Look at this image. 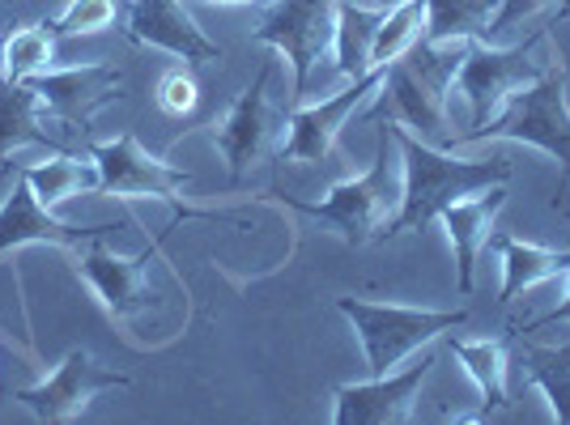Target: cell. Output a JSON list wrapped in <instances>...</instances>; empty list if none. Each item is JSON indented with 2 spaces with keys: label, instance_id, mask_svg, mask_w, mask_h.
<instances>
[{
  "label": "cell",
  "instance_id": "cell-22",
  "mask_svg": "<svg viewBox=\"0 0 570 425\" xmlns=\"http://www.w3.org/2000/svg\"><path fill=\"white\" fill-rule=\"evenodd\" d=\"M383 13L380 9H362L354 0H336V72L341 77H366L371 72V48L380 34Z\"/></svg>",
  "mask_w": 570,
  "mask_h": 425
},
{
  "label": "cell",
  "instance_id": "cell-26",
  "mask_svg": "<svg viewBox=\"0 0 570 425\" xmlns=\"http://www.w3.org/2000/svg\"><path fill=\"white\" fill-rule=\"evenodd\" d=\"M422 26H426V0H401L396 9H387L380 34H375V48H371V69L396 65L404 51L422 39Z\"/></svg>",
  "mask_w": 570,
  "mask_h": 425
},
{
  "label": "cell",
  "instance_id": "cell-16",
  "mask_svg": "<svg viewBox=\"0 0 570 425\" xmlns=\"http://www.w3.org/2000/svg\"><path fill=\"white\" fill-rule=\"evenodd\" d=\"M268 81H273V60H264L261 72H256V81L238 95L235 111L226 116V123L214 128L217 149H222L226 162H230V184L243 179V170L261 158L268 137H273V119L277 116L268 111Z\"/></svg>",
  "mask_w": 570,
  "mask_h": 425
},
{
  "label": "cell",
  "instance_id": "cell-34",
  "mask_svg": "<svg viewBox=\"0 0 570 425\" xmlns=\"http://www.w3.org/2000/svg\"><path fill=\"white\" fill-rule=\"evenodd\" d=\"M9 4H18V0H9Z\"/></svg>",
  "mask_w": 570,
  "mask_h": 425
},
{
  "label": "cell",
  "instance_id": "cell-10",
  "mask_svg": "<svg viewBox=\"0 0 570 425\" xmlns=\"http://www.w3.org/2000/svg\"><path fill=\"white\" fill-rule=\"evenodd\" d=\"M158 251H163V238H154L141 256L119 260V256L107 251V238H95V243H86V247L72 251V256H77V277L90 281L102 310H107L111 319H119V324H128V319H132L137 310L149 307V298H154V294H145V268H149V260H154Z\"/></svg>",
  "mask_w": 570,
  "mask_h": 425
},
{
  "label": "cell",
  "instance_id": "cell-18",
  "mask_svg": "<svg viewBox=\"0 0 570 425\" xmlns=\"http://www.w3.org/2000/svg\"><path fill=\"white\" fill-rule=\"evenodd\" d=\"M490 247L502 256V307H511L523 289L570 273V251H549V247H532V243H520V238L507 235H490Z\"/></svg>",
  "mask_w": 570,
  "mask_h": 425
},
{
  "label": "cell",
  "instance_id": "cell-3",
  "mask_svg": "<svg viewBox=\"0 0 570 425\" xmlns=\"http://www.w3.org/2000/svg\"><path fill=\"white\" fill-rule=\"evenodd\" d=\"M401 191L404 184L396 179V137H392V128H383L380 145H375V162H371L366 175L336 184L328 191V200H315V205L311 200H294V196H282V200L289 209L307 212V217L333 221L350 247H362V243L380 238L392 205H401Z\"/></svg>",
  "mask_w": 570,
  "mask_h": 425
},
{
  "label": "cell",
  "instance_id": "cell-8",
  "mask_svg": "<svg viewBox=\"0 0 570 425\" xmlns=\"http://www.w3.org/2000/svg\"><path fill=\"white\" fill-rule=\"evenodd\" d=\"M90 158L98 166V191H111V196H163L175 205V191L191 184V170L149 158L132 132L90 145Z\"/></svg>",
  "mask_w": 570,
  "mask_h": 425
},
{
  "label": "cell",
  "instance_id": "cell-33",
  "mask_svg": "<svg viewBox=\"0 0 570 425\" xmlns=\"http://www.w3.org/2000/svg\"><path fill=\"white\" fill-rule=\"evenodd\" d=\"M4 170H9V166H0V175H4Z\"/></svg>",
  "mask_w": 570,
  "mask_h": 425
},
{
  "label": "cell",
  "instance_id": "cell-11",
  "mask_svg": "<svg viewBox=\"0 0 570 425\" xmlns=\"http://www.w3.org/2000/svg\"><path fill=\"white\" fill-rule=\"evenodd\" d=\"M124 34L137 48H163L188 65H214L222 60V48L191 22V13L179 0H128Z\"/></svg>",
  "mask_w": 570,
  "mask_h": 425
},
{
  "label": "cell",
  "instance_id": "cell-24",
  "mask_svg": "<svg viewBox=\"0 0 570 425\" xmlns=\"http://www.w3.org/2000/svg\"><path fill=\"white\" fill-rule=\"evenodd\" d=\"M26 175V184L35 188V196L43 200V205H60V200H69L77 191H98V166L95 158L90 162H81V158H69V154H60V158H51V162H39V166H18Z\"/></svg>",
  "mask_w": 570,
  "mask_h": 425
},
{
  "label": "cell",
  "instance_id": "cell-32",
  "mask_svg": "<svg viewBox=\"0 0 570 425\" xmlns=\"http://www.w3.org/2000/svg\"><path fill=\"white\" fill-rule=\"evenodd\" d=\"M205 4H256V0H205Z\"/></svg>",
  "mask_w": 570,
  "mask_h": 425
},
{
  "label": "cell",
  "instance_id": "cell-4",
  "mask_svg": "<svg viewBox=\"0 0 570 425\" xmlns=\"http://www.w3.org/2000/svg\"><path fill=\"white\" fill-rule=\"evenodd\" d=\"M336 310L354 324L357 340L366 349L371 378L392 375V366L409 357L417 345H426L443 332L460 328L469 310H422V307H392V303H366V298H336Z\"/></svg>",
  "mask_w": 570,
  "mask_h": 425
},
{
  "label": "cell",
  "instance_id": "cell-1",
  "mask_svg": "<svg viewBox=\"0 0 570 425\" xmlns=\"http://www.w3.org/2000/svg\"><path fill=\"white\" fill-rule=\"evenodd\" d=\"M387 128H392L396 149H401L404 158V191L401 209H396V217L383 221L380 238H396L404 230H426L448 205L511 179V166L502 162V158H494V162H469V158H452L448 149L426 145L417 132H409L396 119H387Z\"/></svg>",
  "mask_w": 570,
  "mask_h": 425
},
{
  "label": "cell",
  "instance_id": "cell-7",
  "mask_svg": "<svg viewBox=\"0 0 570 425\" xmlns=\"http://www.w3.org/2000/svg\"><path fill=\"white\" fill-rule=\"evenodd\" d=\"M128 383H132V378L124 375V370L102 366V362H98L95 354H86V349H72L39 387L18 392V401H22L39 422L65 425V422H77L98 392H116V387H128Z\"/></svg>",
  "mask_w": 570,
  "mask_h": 425
},
{
  "label": "cell",
  "instance_id": "cell-25",
  "mask_svg": "<svg viewBox=\"0 0 570 425\" xmlns=\"http://www.w3.org/2000/svg\"><path fill=\"white\" fill-rule=\"evenodd\" d=\"M469 43L473 39H455V43H426V39H417L413 48L404 51V65H409V72L426 86L430 95L443 102V98L452 95L455 72H460L464 56H469Z\"/></svg>",
  "mask_w": 570,
  "mask_h": 425
},
{
  "label": "cell",
  "instance_id": "cell-5",
  "mask_svg": "<svg viewBox=\"0 0 570 425\" xmlns=\"http://www.w3.org/2000/svg\"><path fill=\"white\" fill-rule=\"evenodd\" d=\"M549 26H537V30H532L523 43H515V48H494V43H481V39L469 43V56H464V65L455 72L452 90L469 98V107H473V128H481L490 116H499V107L507 98L515 95V90H523V86H532V81L546 72L532 60V51L549 39Z\"/></svg>",
  "mask_w": 570,
  "mask_h": 425
},
{
  "label": "cell",
  "instance_id": "cell-9",
  "mask_svg": "<svg viewBox=\"0 0 570 425\" xmlns=\"http://www.w3.org/2000/svg\"><path fill=\"white\" fill-rule=\"evenodd\" d=\"M434 370V354H426L417 366H409L404 375H383L371 383H341L333 392L336 425H404L413 417V401L422 392V383Z\"/></svg>",
  "mask_w": 570,
  "mask_h": 425
},
{
  "label": "cell",
  "instance_id": "cell-13",
  "mask_svg": "<svg viewBox=\"0 0 570 425\" xmlns=\"http://www.w3.org/2000/svg\"><path fill=\"white\" fill-rule=\"evenodd\" d=\"M116 226H69V221H56L48 212V205L35 196V188L26 184V175H13V191L0 209V256L9 247H26V243H51V247H65V251H81L86 243L107 238Z\"/></svg>",
  "mask_w": 570,
  "mask_h": 425
},
{
  "label": "cell",
  "instance_id": "cell-17",
  "mask_svg": "<svg viewBox=\"0 0 570 425\" xmlns=\"http://www.w3.org/2000/svg\"><path fill=\"white\" fill-rule=\"evenodd\" d=\"M507 205V191L502 184L476 191V196H464L448 209L439 212V221L448 226L455 247V268H460V294H473V268H476V251L490 243V230H494V217Z\"/></svg>",
  "mask_w": 570,
  "mask_h": 425
},
{
  "label": "cell",
  "instance_id": "cell-14",
  "mask_svg": "<svg viewBox=\"0 0 570 425\" xmlns=\"http://www.w3.org/2000/svg\"><path fill=\"white\" fill-rule=\"evenodd\" d=\"M26 86L39 95L43 111L56 119H65L72 128H86L102 102L124 98V72H116L111 65H81V69L65 72H35L26 77Z\"/></svg>",
  "mask_w": 570,
  "mask_h": 425
},
{
  "label": "cell",
  "instance_id": "cell-31",
  "mask_svg": "<svg viewBox=\"0 0 570 425\" xmlns=\"http://www.w3.org/2000/svg\"><path fill=\"white\" fill-rule=\"evenodd\" d=\"M558 319H570V294H567V303H562V307H553L549 315H541L537 324H528V328H515V332H541V328H549V324H558Z\"/></svg>",
  "mask_w": 570,
  "mask_h": 425
},
{
  "label": "cell",
  "instance_id": "cell-23",
  "mask_svg": "<svg viewBox=\"0 0 570 425\" xmlns=\"http://www.w3.org/2000/svg\"><path fill=\"white\" fill-rule=\"evenodd\" d=\"M511 345H515V354H520L528 378L546 392L553 422L570 425V340L567 345H558V349H546V345H528V340H520L515 328H511Z\"/></svg>",
  "mask_w": 570,
  "mask_h": 425
},
{
  "label": "cell",
  "instance_id": "cell-28",
  "mask_svg": "<svg viewBox=\"0 0 570 425\" xmlns=\"http://www.w3.org/2000/svg\"><path fill=\"white\" fill-rule=\"evenodd\" d=\"M116 13H119V0H69V9L48 26L56 39L98 34V30H107V26L116 22Z\"/></svg>",
  "mask_w": 570,
  "mask_h": 425
},
{
  "label": "cell",
  "instance_id": "cell-29",
  "mask_svg": "<svg viewBox=\"0 0 570 425\" xmlns=\"http://www.w3.org/2000/svg\"><path fill=\"white\" fill-rule=\"evenodd\" d=\"M196 102H200V86H196L191 72H184V69L163 72V81H158V107H163L167 116H188Z\"/></svg>",
  "mask_w": 570,
  "mask_h": 425
},
{
  "label": "cell",
  "instance_id": "cell-19",
  "mask_svg": "<svg viewBox=\"0 0 570 425\" xmlns=\"http://www.w3.org/2000/svg\"><path fill=\"white\" fill-rule=\"evenodd\" d=\"M469 378L476 383V396H481V408L469 413L464 422H485L490 413L507 408V340H448Z\"/></svg>",
  "mask_w": 570,
  "mask_h": 425
},
{
  "label": "cell",
  "instance_id": "cell-27",
  "mask_svg": "<svg viewBox=\"0 0 570 425\" xmlns=\"http://www.w3.org/2000/svg\"><path fill=\"white\" fill-rule=\"evenodd\" d=\"M51 60H56V34L48 26H18L0 43V72L9 81H26L35 72H48Z\"/></svg>",
  "mask_w": 570,
  "mask_h": 425
},
{
  "label": "cell",
  "instance_id": "cell-20",
  "mask_svg": "<svg viewBox=\"0 0 570 425\" xmlns=\"http://www.w3.org/2000/svg\"><path fill=\"white\" fill-rule=\"evenodd\" d=\"M502 0H426V43H455V39H481L490 43V26Z\"/></svg>",
  "mask_w": 570,
  "mask_h": 425
},
{
  "label": "cell",
  "instance_id": "cell-15",
  "mask_svg": "<svg viewBox=\"0 0 570 425\" xmlns=\"http://www.w3.org/2000/svg\"><path fill=\"white\" fill-rule=\"evenodd\" d=\"M371 119H396V123H404L409 132H417L426 145H434V149H452V132H448V116H443V102L430 95L426 86L409 72V65H404V56L396 60V65H387L383 69V90H380V102L366 111Z\"/></svg>",
  "mask_w": 570,
  "mask_h": 425
},
{
  "label": "cell",
  "instance_id": "cell-30",
  "mask_svg": "<svg viewBox=\"0 0 570 425\" xmlns=\"http://www.w3.org/2000/svg\"><path fill=\"white\" fill-rule=\"evenodd\" d=\"M541 4H549V0H502V9L494 13V26H490V43H494V34H502L507 26H520L523 18H532Z\"/></svg>",
  "mask_w": 570,
  "mask_h": 425
},
{
  "label": "cell",
  "instance_id": "cell-21",
  "mask_svg": "<svg viewBox=\"0 0 570 425\" xmlns=\"http://www.w3.org/2000/svg\"><path fill=\"white\" fill-rule=\"evenodd\" d=\"M48 116L39 95L26 81H9L0 72V166L18 145H48V132L39 128V119Z\"/></svg>",
  "mask_w": 570,
  "mask_h": 425
},
{
  "label": "cell",
  "instance_id": "cell-6",
  "mask_svg": "<svg viewBox=\"0 0 570 425\" xmlns=\"http://www.w3.org/2000/svg\"><path fill=\"white\" fill-rule=\"evenodd\" d=\"M252 39L277 48L294 65V98H303L315 65L336 39V0H277Z\"/></svg>",
  "mask_w": 570,
  "mask_h": 425
},
{
  "label": "cell",
  "instance_id": "cell-12",
  "mask_svg": "<svg viewBox=\"0 0 570 425\" xmlns=\"http://www.w3.org/2000/svg\"><path fill=\"white\" fill-rule=\"evenodd\" d=\"M383 86V69H371L366 77H357L350 90L324 98L315 107H294L289 111V141L277 149V162H324L328 149H333L341 123L354 116L357 102L380 90Z\"/></svg>",
  "mask_w": 570,
  "mask_h": 425
},
{
  "label": "cell",
  "instance_id": "cell-2",
  "mask_svg": "<svg viewBox=\"0 0 570 425\" xmlns=\"http://www.w3.org/2000/svg\"><path fill=\"white\" fill-rule=\"evenodd\" d=\"M485 137H499V141H528L537 149H546L549 158L562 162V184L570 179V111H567V69L562 65H549L528 90L511 95L499 107V116H490L481 128H469L452 141V149L460 145L485 141Z\"/></svg>",
  "mask_w": 570,
  "mask_h": 425
}]
</instances>
